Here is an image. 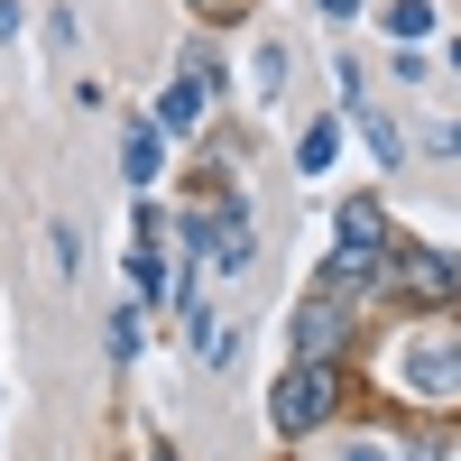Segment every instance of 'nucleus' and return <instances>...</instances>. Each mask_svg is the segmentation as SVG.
<instances>
[{
    "instance_id": "1",
    "label": "nucleus",
    "mask_w": 461,
    "mask_h": 461,
    "mask_svg": "<svg viewBox=\"0 0 461 461\" xmlns=\"http://www.w3.org/2000/svg\"><path fill=\"white\" fill-rule=\"evenodd\" d=\"M360 277H388V212H378V203H341V240H332V295H351Z\"/></svg>"
},
{
    "instance_id": "2",
    "label": "nucleus",
    "mask_w": 461,
    "mask_h": 461,
    "mask_svg": "<svg viewBox=\"0 0 461 461\" xmlns=\"http://www.w3.org/2000/svg\"><path fill=\"white\" fill-rule=\"evenodd\" d=\"M332 406H341V369H332V360H295V369L277 378V397H267L277 434H314Z\"/></svg>"
},
{
    "instance_id": "3",
    "label": "nucleus",
    "mask_w": 461,
    "mask_h": 461,
    "mask_svg": "<svg viewBox=\"0 0 461 461\" xmlns=\"http://www.w3.org/2000/svg\"><path fill=\"white\" fill-rule=\"evenodd\" d=\"M388 286H397L406 304H443V295L461 286V267H452L443 249H415V240H406V249H388Z\"/></svg>"
},
{
    "instance_id": "4",
    "label": "nucleus",
    "mask_w": 461,
    "mask_h": 461,
    "mask_svg": "<svg viewBox=\"0 0 461 461\" xmlns=\"http://www.w3.org/2000/svg\"><path fill=\"white\" fill-rule=\"evenodd\" d=\"M406 388L415 397H461V332H434L406 351Z\"/></svg>"
},
{
    "instance_id": "5",
    "label": "nucleus",
    "mask_w": 461,
    "mask_h": 461,
    "mask_svg": "<svg viewBox=\"0 0 461 461\" xmlns=\"http://www.w3.org/2000/svg\"><path fill=\"white\" fill-rule=\"evenodd\" d=\"M203 93H212V56H194V65L158 93V130H194V121H203Z\"/></svg>"
},
{
    "instance_id": "6",
    "label": "nucleus",
    "mask_w": 461,
    "mask_h": 461,
    "mask_svg": "<svg viewBox=\"0 0 461 461\" xmlns=\"http://www.w3.org/2000/svg\"><path fill=\"white\" fill-rule=\"evenodd\" d=\"M185 341H194V360H230V304H212V295H185Z\"/></svg>"
},
{
    "instance_id": "7",
    "label": "nucleus",
    "mask_w": 461,
    "mask_h": 461,
    "mask_svg": "<svg viewBox=\"0 0 461 461\" xmlns=\"http://www.w3.org/2000/svg\"><path fill=\"white\" fill-rule=\"evenodd\" d=\"M341 332H351V323H341V295H314V304L295 314V351H304V360H332Z\"/></svg>"
},
{
    "instance_id": "8",
    "label": "nucleus",
    "mask_w": 461,
    "mask_h": 461,
    "mask_svg": "<svg viewBox=\"0 0 461 461\" xmlns=\"http://www.w3.org/2000/svg\"><path fill=\"white\" fill-rule=\"evenodd\" d=\"M332 158H341V130H332V121H314V130L295 139V167H304V176H332Z\"/></svg>"
},
{
    "instance_id": "9",
    "label": "nucleus",
    "mask_w": 461,
    "mask_h": 461,
    "mask_svg": "<svg viewBox=\"0 0 461 461\" xmlns=\"http://www.w3.org/2000/svg\"><path fill=\"white\" fill-rule=\"evenodd\" d=\"M121 167H130V185H158V130H130L121 139Z\"/></svg>"
},
{
    "instance_id": "10",
    "label": "nucleus",
    "mask_w": 461,
    "mask_h": 461,
    "mask_svg": "<svg viewBox=\"0 0 461 461\" xmlns=\"http://www.w3.org/2000/svg\"><path fill=\"white\" fill-rule=\"evenodd\" d=\"M388 28H397V37H425L434 10H425V0H388Z\"/></svg>"
},
{
    "instance_id": "11",
    "label": "nucleus",
    "mask_w": 461,
    "mask_h": 461,
    "mask_svg": "<svg viewBox=\"0 0 461 461\" xmlns=\"http://www.w3.org/2000/svg\"><path fill=\"white\" fill-rule=\"evenodd\" d=\"M139 351V304H121V314H111V360H130Z\"/></svg>"
},
{
    "instance_id": "12",
    "label": "nucleus",
    "mask_w": 461,
    "mask_h": 461,
    "mask_svg": "<svg viewBox=\"0 0 461 461\" xmlns=\"http://www.w3.org/2000/svg\"><path fill=\"white\" fill-rule=\"evenodd\" d=\"M249 84H258V93H277V84H286V56H277V47H258V65H249Z\"/></svg>"
},
{
    "instance_id": "13",
    "label": "nucleus",
    "mask_w": 461,
    "mask_h": 461,
    "mask_svg": "<svg viewBox=\"0 0 461 461\" xmlns=\"http://www.w3.org/2000/svg\"><path fill=\"white\" fill-rule=\"evenodd\" d=\"M203 19H249V0H194Z\"/></svg>"
},
{
    "instance_id": "14",
    "label": "nucleus",
    "mask_w": 461,
    "mask_h": 461,
    "mask_svg": "<svg viewBox=\"0 0 461 461\" xmlns=\"http://www.w3.org/2000/svg\"><path fill=\"white\" fill-rule=\"evenodd\" d=\"M341 461H388V452H378V443H351V452H341Z\"/></svg>"
},
{
    "instance_id": "15",
    "label": "nucleus",
    "mask_w": 461,
    "mask_h": 461,
    "mask_svg": "<svg viewBox=\"0 0 461 461\" xmlns=\"http://www.w3.org/2000/svg\"><path fill=\"white\" fill-rule=\"evenodd\" d=\"M434 148H443V158H461V121H452V130H443V139H434Z\"/></svg>"
},
{
    "instance_id": "16",
    "label": "nucleus",
    "mask_w": 461,
    "mask_h": 461,
    "mask_svg": "<svg viewBox=\"0 0 461 461\" xmlns=\"http://www.w3.org/2000/svg\"><path fill=\"white\" fill-rule=\"evenodd\" d=\"M323 10H332V19H351V10H360V0H323Z\"/></svg>"
},
{
    "instance_id": "17",
    "label": "nucleus",
    "mask_w": 461,
    "mask_h": 461,
    "mask_svg": "<svg viewBox=\"0 0 461 461\" xmlns=\"http://www.w3.org/2000/svg\"><path fill=\"white\" fill-rule=\"evenodd\" d=\"M452 65H461V47H452Z\"/></svg>"
},
{
    "instance_id": "18",
    "label": "nucleus",
    "mask_w": 461,
    "mask_h": 461,
    "mask_svg": "<svg viewBox=\"0 0 461 461\" xmlns=\"http://www.w3.org/2000/svg\"><path fill=\"white\" fill-rule=\"evenodd\" d=\"M452 304H461V286H452Z\"/></svg>"
}]
</instances>
